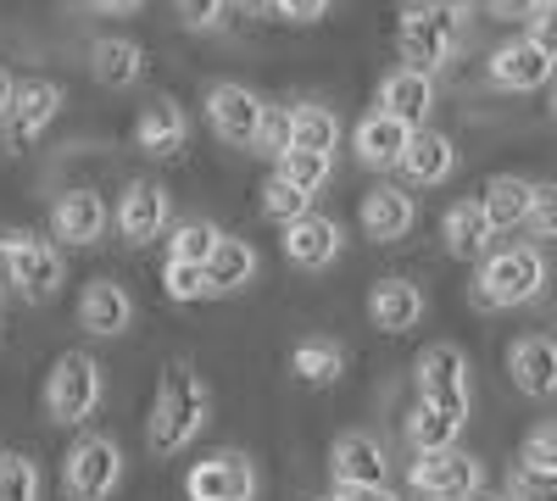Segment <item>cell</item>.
<instances>
[{"label": "cell", "mask_w": 557, "mask_h": 501, "mask_svg": "<svg viewBox=\"0 0 557 501\" xmlns=\"http://www.w3.org/2000/svg\"><path fill=\"white\" fill-rule=\"evenodd\" d=\"M0 501H39V463L28 451H0Z\"/></svg>", "instance_id": "obj_33"}, {"label": "cell", "mask_w": 557, "mask_h": 501, "mask_svg": "<svg viewBox=\"0 0 557 501\" xmlns=\"http://www.w3.org/2000/svg\"><path fill=\"white\" fill-rule=\"evenodd\" d=\"M424 290H418L412 279H380L374 290H368V324H374L380 335H407L424 324Z\"/></svg>", "instance_id": "obj_19"}, {"label": "cell", "mask_w": 557, "mask_h": 501, "mask_svg": "<svg viewBox=\"0 0 557 501\" xmlns=\"http://www.w3.org/2000/svg\"><path fill=\"white\" fill-rule=\"evenodd\" d=\"M290 146V107H278V101H262V123H257V146L262 156H285Z\"/></svg>", "instance_id": "obj_36"}, {"label": "cell", "mask_w": 557, "mask_h": 501, "mask_svg": "<svg viewBox=\"0 0 557 501\" xmlns=\"http://www.w3.org/2000/svg\"><path fill=\"white\" fill-rule=\"evenodd\" d=\"M524 229H530L535 240H552V235H557V190H552V185H535L530 212H524Z\"/></svg>", "instance_id": "obj_39"}, {"label": "cell", "mask_w": 557, "mask_h": 501, "mask_svg": "<svg viewBox=\"0 0 557 501\" xmlns=\"http://www.w3.org/2000/svg\"><path fill=\"white\" fill-rule=\"evenodd\" d=\"M330 474H335V485H385L391 458H385V446L368 429H346L330 446Z\"/></svg>", "instance_id": "obj_22"}, {"label": "cell", "mask_w": 557, "mask_h": 501, "mask_svg": "<svg viewBox=\"0 0 557 501\" xmlns=\"http://www.w3.org/2000/svg\"><path fill=\"white\" fill-rule=\"evenodd\" d=\"M107 223H112V212H107V201L96 190H67L51 206V246L57 251L62 246H96L107 235Z\"/></svg>", "instance_id": "obj_15"}, {"label": "cell", "mask_w": 557, "mask_h": 501, "mask_svg": "<svg viewBox=\"0 0 557 501\" xmlns=\"http://www.w3.org/2000/svg\"><path fill=\"white\" fill-rule=\"evenodd\" d=\"M12 89H17V78L0 67V117H7V107H12Z\"/></svg>", "instance_id": "obj_46"}, {"label": "cell", "mask_w": 557, "mask_h": 501, "mask_svg": "<svg viewBox=\"0 0 557 501\" xmlns=\"http://www.w3.org/2000/svg\"><path fill=\"white\" fill-rule=\"evenodd\" d=\"M162 290H168V301H178V306H190V301H201L207 296V279H201V267L196 262H162Z\"/></svg>", "instance_id": "obj_37"}, {"label": "cell", "mask_w": 557, "mask_h": 501, "mask_svg": "<svg viewBox=\"0 0 557 501\" xmlns=\"http://www.w3.org/2000/svg\"><path fill=\"white\" fill-rule=\"evenodd\" d=\"M407 140H412V128H407V123H396V117H385V112H368V117L357 123V134H351L357 162H362V167H380V173L401 162Z\"/></svg>", "instance_id": "obj_26"}, {"label": "cell", "mask_w": 557, "mask_h": 501, "mask_svg": "<svg viewBox=\"0 0 557 501\" xmlns=\"http://www.w3.org/2000/svg\"><path fill=\"white\" fill-rule=\"evenodd\" d=\"M552 7H557V0H535V17H552Z\"/></svg>", "instance_id": "obj_48"}, {"label": "cell", "mask_w": 557, "mask_h": 501, "mask_svg": "<svg viewBox=\"0 0 557 501\" xmlns=\"http://www.w3.org/2000/svg\"><path fill=\"white\" fill-rule=\"evenodd\" d=\"M530 196H535V178L496 173L491 185H485V196H474V201H480V212H485V223H491V235H507V229H524Z\"/></svg>", "instance_id": "obj_25"}, {"label": "cell", "mask_w": 557, "mask_h": 501, "mask_svg": "<svg viewBox=\"0 0 557 501\" xmlns=\"http://www.w3.org/2000/svg\"><path fill=\"white\" fill-rule=\"evenodd\" d=\"M407 490L424 501H480L485 490V463L462 446L446 451H412L407 463Z\"/></svg>", "instance_id": "obj_6"}, {"label": "cell", "mask_w": 557, "mask_h": 501, "mask_svg": "<svg viewBox=\"0 0 557 501\" xmlns=\"http://www.w3.org/2000/svg\"><path fill=\"white\" fill-rule=\"evenodd\" d=\"M89 12H101V17H128V12H139L146 0H84Z\"/></svg>", "instance_id": "obj_45"}, {"label": "cell", "mask_w": 557, "mask_h": 501, "mask_svg": "<svg viewBox=\"0 0 557 501\" xmlns=\"http://www.w3.org/2000/svg\"><path fill=\"white\" fill-rule=\"evenodd\" d=\"M0 267H7V285H17L23 301H57L67 279L62 251L34 229H12V223H0Z\"/></svg>", "instance_id": "obj_5"}, {"label": "cell", "mask_w": 557, "mask_h": 501, "mask_svg": "<svg viewBox=\"0 0 557 501\" xmlns=\"http://www.w3.org/2000/svg\"><path fill=\"white\" fill-rule=\"evenodd\" d=\"M285 262H296V267H307V273H323L330 262H341V251H346V229L335 217H323V212H301V217H290L285 223Z\"/></svg>", "instance_id": "obj_13"}, {"label": "cell", "mask_w": 557, "mask_h": 501, "mask_svg": "<svg viewBox=\"0 0 557 501\" xmlns=\"http://www.w3.org/2000/svg\"><path fill=\"white\" fill-rule=\"evenodd\" d=\"M469 356H462L451 340H435L418 351L412 362V379H418V401L435 406L446 418H469V401H474V379H469Z\"/></svg>", "instance_id": "obj_7"}, {"label": "cell", "mask_w": 557, "mask_h": 501, "mask_svg": "<svg viewBox=\"0 0 557 501\" xmlns=\"http://www.w3.org/2000/svg\"><path fill=\"white\" fill-rule=\"evenodd\" d=\"M218 235H223L218 223H201V217H190V223H178V229L168 235V256H173V262H196V267H201V262L212 256Z\"/></svg>", "instance_id": "obj_34"}, {"label": "cell", "mask_w": 557, "mask_h": 501, "mask_svg": "<svg viewBox=\"0 0 557 501\" xmlns=\"http://www.w3.org/2000/svg\"><path fill=\"white\" fill-rule=\"evenodd\" d=\"M268 12L285 17V23H318L330 12V0H268Z\"/></svg>", "instance_id": "obj_42"}, {"label": "cell", "mask_w": 557, "mask_h": 501, "mask_svg": "<svg viewBox=\"0 0 557 501\" xmlns=\"http://www.w3.org/2000/svg\"><path fill=\"white\" fill-rule=\"evenodd\" d=\"M184 146H190V117H184V107L173 96H157L134 123V151H146L157 162H173Z\"/></svg>", "instance_id": "obj_16"}, {"label": "cell", "mask_w": 557, "mask_h": 501, "mask_svg": "<svg viewBox=\"0 0 557 501\" xmlns=\"http://www.w3.org/2000/svg\"><path fill=\"white\" fill-rule=\"evenodd\" d=\"M107 396V374L89 351H62L51 362V379H45V418L62 424V429H78L96 418V406Z\"/></svg>", "instance_id": "obj_4"}, {"label": "cell", "mask_w": 557, "mask_h": 501, "mask_svg": "<svg viewBox=\"0 0 557 501\" xmlns=\"http://www.w3.org/2000/svg\"><path fill=\"white\" fill-rule=\"evenodd\" d=\"M228 7H235V12H246V17H251V12H268V0H223V12H228Z\"/></svg>", "instance_id": "obj_47"}, {"label": "cell", "mask_w": 557, "mask_h": 501, "mask_svg": "<svg viewBox=\"0 0 557 501\" xmlns=\"http://www.w3.org/2000/svg\"><path fill=\"white\" fill-rule=\"evenodd\" d=\"M178 7V23L196 28V34H218L223 28V0H173Z\"/></svg>", "instance_id": "obj_40"}, {"label": "cell", "mask_w": 557, "mask_h": 501, "mask_svg": "<svg viewBox=\"0 0 557 501\" xmlns=\"http://www.w3.org/2000/svg\"><path fill=\"white\" fill-rule=\"evenodd\" d=\"M173 223V196L151 178H128L123 196H117V235L128 246H157Z\"/></svg>", "instance_id": "obj_12"}, {"label": "cell", "mask_w": 557, "mask_h": 501, "mask_svg": "<svg viewBox=\"0 0 557 501\" xmlns=\"http://www.w3.org/2000/svg\"><path fill=\"white\" fill-rule=\"evenodd\" d=\"M57 112H62V84H51V78H23L17 89H12V107H7V123L12 128V140H39L45 128L57 123Z\"/></svg>", "instance_id": "obj_21"}, {"label": "cell", "mask_w": 557, "mask_h": 501, "mask_svg": "<svg viewBox=\"0 0 557 501\" xmlns=\"http://www.w3.org/2000/svg\"><path fill=\"white\" fill-rule=\"evenodd\" d=\"M507 374L530 401H552L557 396V346L552 335H519L507 346Z\"/></svg>", "instance_id": "obj_18"}, {"label": "cell", "mask_w": 557, "mask_h": 501, "mask_svg": "<svg viewBox=\"0 0 557 501\" xmlns=\"http://www.w3.org/2000/svg\"><path fill=\"white\" fill-rule=\"evenodd\" d=\"M134 317H139V306H134V296L117 279H89L84 285V296H78V329L84 335L117 340V335L134 329Z\"/></svg>", "instance_id": "obj_14"}, {"label": "cell", "mask_w": 557, "mask_h": 501, "mask_svg": "<svg viewBox=\"0 0 557 501\" xmlns=\"http://www.w3.org/2000/svg\"><path fill=\"white\" fill-rule=\"evenodd\" d=\"M507 501H557V479L513 468V479H507Z\"/></svg>", "instance_id": "obj_41"}, {"label": "cell", "mask_w": 557, "mask_h": 501, "mask_svg": "<svg viewBox=\"0 0 557 501\" xmlns=\"http://www.w3.org/2000/svg\"><path fill=\"white\" fill-rule=\"evenodd\" d=\"M457 435H462V418H446L424 401L412 406V418H407V446L412 451H446V446H457Z\"/></svg>", "instance_id": "obj_32"}, {"label": "cell", "mask_w": 557, "mask_h": 501, "mask_svg": "<svg viewBox=\"0 0 557 501\" xmlns=\"http://www.w3.org/2000/svg\"><path fill=\"white\" fill-rule=\"evenodd\" d=\"M207 123L223 146H235V151H251L257 146V123H262V96L235 78H223L207 89Z\"/></svg>", "instance_id": "obj_10"}, {"label": "cell", "mask_w": 557, "mask_h": 501, "mask_svg": "<svg viewBox=\"0 0 557 501\" xmlns=\"http://www.w3.org/2000/svg\"><path fill=\"white\" fill-rule=\"evenodd\" d=\"M357 217H362V235L374 240V246H396L418 223V206H412V196L401 185H380V190L362 196V212Z\"/></svg>", "instance_id": "obj_23"}, {"label": "cell", "mask_w": 557, "mask_h": 501, "mask_svg": "<svg viewBox=\"0 0 557 501\" xmlns=\"http://www.w3.org/2000/svg\"><path fill=\"white\" fill-rule=\"evenodd\" d=\"M89 73H96V84H107V89H134L139 78H146V51L123 34H107V39L89 45Z\"/></svg>", "instance_id": "obj_27"}, {"label": "cell", "mask_w": 557, "mask_h": 501, "mask_svg": "<svg viewBox=\"0 0 557 501\" xmlns=\"http://www.w3.org/2000/svg\"><path fill=\"white\" fill-rule=\"evenodd\" d=\"M485 73H491L496 89H513V96L546 89L552 84V45L546 39H530V34H513L507 45H496V51H491Z\"/></svg>", "instance_id": "obj_11"}, {"label": "cell", "mask_w": 557, "mask_h": 501, "mask_svg": "<svg viewBox=\"0 0 557 501\" xmlns=\"http://www.w3.org/2000/svg\"><path fill=\"white\" fill-rule=\"evenodd\" d=\"M117 485H123V446L112 435H84L62 463L67 501H112Z\"/></svg>", "instance_id": "obj_8"}, {"label": "cell", "mask_w": 557, "mask_h": 501, "mask_svg": "<svg viewBox=\"0 0 557 501\" xmlns=\"http://www.w3.org/2000/svg\"><path fill=\"white\" fill-rule=\"evenodd\" d=\"M330 167H335V156H307V151L273 156V178H285V185H290L296 196H307V201L330 185Z\"/></svg>", "instance_id": "obj_31"}, {"label": "cell", "mask_w": 557, "mask_h": 501, "mask_svg": "<svg viewBox=\"0 0 557 501\" xmlns=\"http://www.w3.org/2000/svg\"><path fill=\"white\" fill-rule=\"evenodd\" d=\"M480 501H507V496H480Z\"/></svg>", "instance_id": "obj_49"}, {"label": "cell", "mask_w": 557, "mask_h": 501, "mask_svg": "<svg viewBox=\"0 0 557 501\" xmlns=\"http://www.w3.org/2000/svg\"><path fill=\"white\" fill-rule=\"evenodd\" d=\"M201 279H207V296H235L257 279V246L240 240V235H218L212 256L201 262Z\"/></svg>", "instance_id": "obj_24"}, {"label": "cell", "mask_w": 557, "mask_h": 501, "mask_svg": "<svg viewBox=\"0 0 557 501\" xmlns=\"http://www.w3.org/2000/svg\"><path fill=\"white\" fill-rule=\"evenodd\" d=\"M184 496L190 501H257V463L246 451H212V458L190 463Z\"/></svg>", "instance_id": "obj_9"}, {"label": "cell", "mask_w": 557, "mask_h": 501, "mask_svg": "<svg viewBox=\"0 0 557 501\" xmlns=\"http://www.w3.org/2000/svg\"><path fill=\"white\" fill-rule=\"evenodd\" d=\"M396 167H401L407 185H418V190L446 185V178L457 173V146H451V134H441V128H412V140H407V151H401Z\"/></svg>", "instance_id": "obj_17"}, {"label": "cell", "mask_w": 557, "mask_h": 501, "mask_svg": "<svg viewBox=\"0 0 557 501\" xmlns=\"http://www.w3.org/2000/svg\"><path fill=\"white\" fill-rule=\"evenodd\" d=\"M469 28H474V0H412L396 23V45L412 62V73H435L462 51Z\"/></svg>", "instance_id": "obj_2"}, {"label": "cell", "mask_w": 557, "mask_h": 501, "mask_svg": "<svg viewBox=\"0 0 557 501\" xmlns=\"http://www.w3.org/2000/svg\"><path fill=\"white\" fill-rule=\"evenodd\" d=\"M519 468L524 474H541V479H557V429L552 424H535L519 446Z\"/></svg>", "instance_id": "obj_35"}, {"label": "cell", "mask_w": 557, "mask_h": 501, "mask_svg": "<svg viewBox=\"0 0 557 501\" xmlns=\"http://www.w3.org/2000/svg\"><path fill=\"white\" fill-rule=\"evenodd\" d=\"M212 424V385L196 374V362L173 356L162 379H157V401H151V424H146V446L157 458H178L201 440V429Z\"/></svg>", "instance_id": "obj_1"}, {"label": "cell", "mask_w": 557, "mask_h": 501, "mask_svg": "<svg viewBox=\"0 0 557 501\" xmlns=\"http://www.w3.org/2000/svg\"><path fill=\"white\" fill-rule=\"evenodd\" d=\"M290 374L301 385H335L346 374V351L335 340H323V335H307L296 351H290Z\"/></svg>", "instance_id": "obj_30"}, {"label": "cell", "mask_w": 557, "mask_h": 501, "mask_svg": "<svg viewBox=\"0 0 557 501\" xmlns=\"http://www.w3.org/2000/svg\"><path fill=\"white\" fill-rule=\"evenodd\" d=\"M262 212L273 217V223H290V217H301V212H312V201L307 196H296L285 178H273L268 173V185H262Z\"/></svg>", "instance_id": "obj_38"}, {"label": "cell", "mask_w": 557, "mask_h": 501, "mask_svg": "<svg viewBox=\"0 0 557 501\" xmlns=\"http://www.w3.org/2000/svg\"><path fill=\"white\" fill-rule=\"evenodd\" d=\"M491 17H507V23H530L535 17V0H485Z\"/></svg>", "instance_id": "obj_44"}, {"label": "cell", "mask_w": 557, "mask_h": 501, "mask_svg": "<svg viewBox=\"0 0 557 501\" xmlns=\"http://www.w3.org/2000/svg\"><path fill=\"white\" fill-rule=\"evenodd\" d=\"M546 290V251L535 240L524 246H502L480 262V279H474V301L485 312H507V306H530Z\"/></svg>", "instance_id": "obj_3"}, {"label": "cell", "mask_w": 557, "mask_h": 501, "mask_svg": "<svg viewBox=\"0 0 557 501\" xmlns=\"http://www.w3.org/2000/svg\"><path fill=\"white\" fill-rule=\"evenodd\" d=\"M335 501H401L391 485H335Z\"/></svg>", "instance_id": "obj_43"}, {"label": "cell", "mask_w": 557, "mask_h": 501, "mask_svg": "<svg viewBox=\"0 0 557 501\" xmlns=\"http://www.w3.org/2000/svg\"><path fill=\"white\" fill-rule=\"evenodd\" d=\"M441 240H446V251H451L457 262H469V256H485L496 235H491L480 201H457V206H446V217H441Z\"/></svg>", "instance_id": "obj_29"}, {"label": "cell", "mask_w": 557, "mask_h": 501, "mask_svg": "<svg viewBox=\"0 0 557 501\" xmlns=\"http://www.w3.org/2000/svg\"><path fill=\"white\" fill-rule=\"evenodd\" d=\"M341 146V117L335 107H323V101H301L290 112V146L285 151H307V156H335Z\"/></svg>", "instance_id": "obj_28"}, {"label": "cell", "mask_w": 557, "mask_h": 501, "mask_svg": "<svg viewBox=\"0 0 557 501\" xmlns=\"http://www.w3.org/2000/svg\"><path fill=\"white\" fill-rule=\"evenodd\" d=\"M374 112H385V117H396V123H407V128H424L430 112H435V78H430V73H412V67L385 73Z\"/></svg>", "instance_id": "obj_20"}]
</instances>
